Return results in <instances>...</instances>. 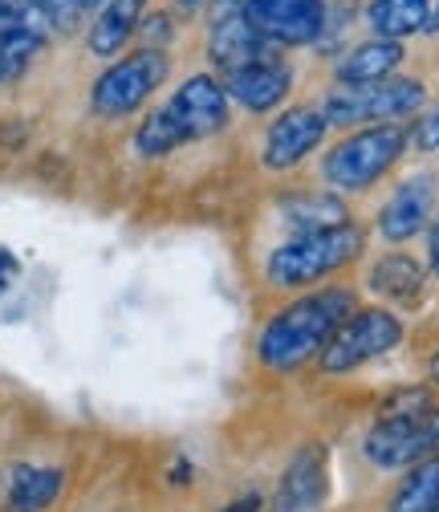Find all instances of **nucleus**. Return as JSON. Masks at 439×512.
I'll return each instance as SVG.
<instances>
[{
    "instance_id": "obj_14",
    "label": "nucleus",
    "mask_w": 439,
    "mask_h": 512,
    "mask_svg": "<svg viewBox=\"0 0 439 512\" xmlns=\"http://www.w3.org/2000/svg\"><path fill=\"white\" fill-rule=\"evenodd\" d=\"M293 86V70L285 66V61L277 57H257V61H248L244 70H232L224 74V90H228V102H240L248 114H265L273 106L285 102Z\"/></svg>"
},
{
    "instance_id": "obj_9",
    "label": "nucleus",
    "mask_w": 439,
    "mask_h": 512,
    "mask_svg": "<svg viewBox=\"0 0 439 512\" xmlns=\"http://www.w3.org/2000/svg\"><path fill=\"white\" fill-rule=\"evenodd\" d=\"M326 131H330V122H326L322 106H313V102L289 106L269 122L265 143H261V163L269 171H293L322 147Z\"/></svg>"
},
{
    "instance_id": "obj_1",
    "label": "nucleus",
    "mask_w": 439,
    "mask_h": 512,
    "mask_svg": "<svg viewBox=\"0 0 439 512\" xmlns=\"http://www.w3.org/2000/svg\"><path fill=\"white\" fill-rule=\"evenodd\" d=\"M358 309L354 289L342 285H326V289H313L301 293L297 301L281 305L261 338H257V362L269 374H293L305 362L322 358V350L330 346V338L342 330V322Z\"/></svg>"
},
{
    "instance_id": "obj_29",
    "label": "nucleus",
    "mask_w": 439,
    "mask_h": 512,
    "mask_svg": "<svg viewBox=\"0 0 439 512\" xmlns=\"http://www.w3.org/2000/svg\"><path fill=\"white\" fill-rule=\"evenodd\" d=\"M431 382H435V387H439V354L431 358Z\"/></svg>"
},
{
    "instance_id": "obj_27",
    "label": "nucleus",
    "mask_w": 439,
    "mask_h": 512,
    "mask_svg": "<svg viewBox=\"0 0 439 512\" xmlns=\"http://www.w3.org/2000/svg\"><path fill=\"white\" fill-rule=\"evenodd\" d=\"M261 508H265V500H261V496L253 492V496H244V500H236V504H232L228 512H261Z\"/></svg>"
},
{
    "instance_id": "obj_22",
    "label": "nucleus",
    "mask_w": 439,
    "mask_h": 512,
    "mask_svg": "<svg viewBox=\"0 0 439 512\" xmlns=\"http://www.w3.org/2000/svg\"><path fill=\"white\" fill-rule=\"evenodd\" d=\"M439 504V456L407 468V476L395 484L387 512H431Z\"/></svg>"
},
{
    "instance_id": "obj_15",
    "label": "nucleus",
    "mask_w": 439,
    "mask_h": 512,
    "mask_svg": "<svg viewBox=\"0 0 439 512\" xmlns=\"http://www.w3.org/2000/svg\"><path fill=\"white\" fill-rule=\"evenodd\" d=\"M431 208H435V175L431 171H419L411 179H403L395 187V196L383 204L379 212V236L391 240V244H403L411 236H419L431 220Z\"/></svg>"
},
{
    "instance_id": "obj_21",
    "label": "nucleus",
    "mask_w": 439,
    "mask_h": 512,
    "mask_svg": "<svg viewBox=\"0 0 439 512\" xmlns=\"http://www.w3.org/2000/svg\"><path fill=\"white\" fill-rule=\"evenodd\" d=\"M423 281H427V269L407 252H387L366 277V285L379 297H387V301H415Z\"/></svg>"
},
{
    "instance_id": "obj_24",
    "label": "nucleus",
    "mask_w": 439,
    "mask_h": 512,
    "mask_svg": "<svg viewBox=\"0 0 439 512\" xmlns=\"http://www.w3.org/2000/svg\"><path fill=\"white\" fill-rule=\"evenodd\" d=\"M411 143L419 147V151H439V106L423 118V122H415V135H411Z\"/></svg>"
},
{
    "instance_id": "obj_17",
    "label": "nucleus",
    "mask_w": 439,
    "mask_h": 512,
    "mask_svg": "<svg viewBox=\"0 0 439 512\" xmlns=\"http://www.w3.org/2000/svg\"><path fill=\"white\" fill-rule=\"evenodd\" d=\"M66 488V472L49 464H17L9 476V512H49Z\"/></svg>"
},
{
    "instance_id": "obj_25",
    "label": "nucleus",
    "mask_w": 439,
    "mask_h": 512,
    "mask_svg": "<svg viewBox=\"0 0 439 512\" xmlns=\"http://www.w3.org/2000/svg\"><path fill=\"white\" fill-rule=\"evenodd\" d=\"M21 273V265H17V256L9 252V248H0V297L9 293V285H13V277Z\"/></svg>"
},
{
    "instance_id": "obj_5",
    "label": "nucleus",
    "mask_w": 439,
    "mask_h": 512,
    "mask_svg": "<svg viewBox=\"0 0 439 512\" xmlns=\"http://www.w3.org/2000/svg\"><path fill=\"white\" fill-rule=\"evenodd\" d=\"M362 456L379 472L415 468L439 456V407H419L407 415H383L362 439Z\"/></svg>"
},
{
    "instance_id": "obj_23",
    "label": "nucleus",
    "mask_w": 439,
    "mask_h": 512,
    "mask_svg": "<svg viewBox=\"0 0 439 512\" xmlns=\"http://www.w3.org/2000/svg\"><path fill=\"white\" fill-rule=\"evenodd\" d=\"M33 5L49 21V29H74L86 17V9H94L90 0H33Z\"/></svg>"
},
{
    "instance_id": "obj_31",
    "label": "nucleus",
    "mask_w": 439,
    "mask_h": 512,
    "mask_svg": "<svg viewBox=\"0 0 439 512\" xmlns=\"http://www.w3.org/2000/svg\"><path fill=\"white\" fill-rule=\"evenodd\" d=\"M90 5H106V0H90Z\"/></svg>"
},
{
    "instance_id": "obj_11",
    "label": "nucleus",
    "mask_w": 439,
    "mask_h": 512,
    "mask_svg": "<svg viewBox=\"0 0 439 512\" xmlns=\"http://www.w3.org/2000/svg\"><path fill=\"white\" fill-rule=\"evenodd\" d=\"M49 21L33 0H0V82H13L45 49Z\"/></svg>"
},
{
    "instance_id": "obj_20",
    "label": "nucleus",
    "mask_w": 439,
    "mask_h": 512,
    "mask_svg": "<svg viewBox=\"0 0 439 512\" xmlns=\"http://www.w3.org/2000/svg\"><path fill=\"white\" fill-rule=\"evenodd\" d=\"M281 216L285 224L293 228V236L301 232H322V228H338L350 220L346 204L338 191H305V196H289L281 204Z\"/></svg>"
},
{
    "instance_id": "obj_2",
    "label": "nucleus",
    "mask_w": 439,
    "mask_h": 512,
    "mask_svg": "<svg viewBox=\"0 0 439 512\" xmlns=\"http://www.w3.org/2000/svg\"><path fill=\"white\" fill-rule=\"evenodd\" d=\"M228 126V90L212 74H192L135 131V155L163 159L183 143L212 139Z\"/></svg>"
},
{
    "instance_id": "obj_8",
    "label": "nucleus",
    "mask_w": 439,
    "mask_h": 512,
    "mask_svg": "<svg viewBox=\"0 0 439 512\" xmlns=\"http://www.w3.org/2000/svg\"><path fill=\"white\" fill-rule=\"evenodd\" d=\"M403 342V322L391 309H354L342 330L330 338V346L322 350L318 366L322 374H350L374 358L391 354Z\"/></svg>"
},
{
    "instance_id": "obj_12",
    "label": "nucleus",
    "mask_w": 439,
    "mask_h": 512,
    "mask_svg": "<svg viewBox=\"0 0 439 512\" xmlns=\"http://www.w3.org/2000/svg\"><path fill=\"white\" fill-rule=\"evenodd\" d=\"M257 33L277 45H309L326 29V0H248Z\"/></svg>"
},
{
    "instance_id": "obj_32",
    "label": "nucleus",
    "mask_w": 439,
    "mask_h": 512,
    "mask_svg": "<svg viewBox=\"0 0 439 512\" xmlns=\"http://www.w3.org/2000/svg\"><path fill=\"white\" fill-rule=\"evenodd\" d=\"M431 512H439V504H435V508H431Z\"/></svg>"
},
{
    "instance_id": "obj_28",
    "label": "nucleus",
    "mask_w": 439,
    "mask_h": 512,
    "mask_svg": "<svg viewBox=\"0 0 439 512\" xmlns=\"http://www.w3.org/2000/svg\"><path fill=\"white\" fill-rule=\"evenodd\" d=\"M200 5H204V0H179V9H183V13H192V9H200Z\"/></svg>"
},
{
    "instance_id": "obj_7",
    "label": "nucleus",
    "mask_w": 439,
    "mask_h": 512,
    "mask_svg": "<svg viewBox=\"0 0 439 512\" xmlns=\"http://www.w3.org/2000/svg\"><path fill=\"white\" fill-rule=\"evenodd\" d=\"M427 86L415 78H383V82H366V86H338L326 94L322 114L330 126H362V122H391L407 118L423 106Z\"/></svg>"
},
{
    "instance_id": "obj_10",
    "label": "nucleus",
    "mask_w": 439,
    "mask_h": 512,
    "mask_svg": "<svg viewBox=\"0 0 439 512\" xmlns=\"http://www.w3.org/2000/svg\"><path fill=\"white\" fill-rule=\"evenodd\" d=\"M265 37L257 33L253 17H248V0H212L208 17V57L212 66L232 74L244 70L248 61L265 57Z\"/></svg>"
},
{
    "instance_id": "obj_16",
    "label": "nucleus",
    "mask_w": 439,
    "mask_h": 512,
    "mask_svg": "<svg viewBox=\"0 0 439 512\" xmlns=\"http://www.w3.org/2000/svg\"><path fill=\"white\" fill-rule=\"evenodd\" d=\"M399 61H403V45L399 41H383V37H374V41H362L354 45L342 61H338V86H366V82H383L399 70Z\"/></svg>"
},
{
    "instance_id": "obj_6",
    "label": "nucleus",
    "mask_w": 439,
    "mask_h": 512,
    "mask_svg": "<svg viewBox=\"0 0 439 512\" xmlns=\"http://www.w3.org/2000/svg\"><path fill=\"white\" fill-rule=\"evenodd\" d=\"M171 74V57L155 45L131 53V57H118L114 66H106L90 90V110L98 118H127L135 114Z\"/></svg>"
},
{
    "instance_id": "obj_30",
    "label": "nucleus",
    "mask_w": 439,
    "mask_h": 512,
    "mask_svg": "<svg viewBox=\"0 0 439 512\" xmlns=\"http://www.w3.org/2000/svg\"><path fill=\"white\" fill-rule=\"evenodd\" d=\"M431 29H435V33H439V9H435V17H431Z\"/></svg>"
},
{
    "instance_id": "obj_3",
    "label": "nucleus",
    "mask_w": 439,
    "mask_h": 512,
    "mask_svg": "<svg viewBox=\"0 0 439 512\" xmlns=\"http://www.w3.org/2000/svg\"><path fill=\"white\" fill-rule=\"evenodd\" d=\"M366 248V236L354 220L322 232H301L285 244H277L265 261V281L273 289H309L358 261V252Z\"/></svg>"
},
{
    "instance_id": "obj_18",
    "label": "nucleus",
    "mask_w": 439,
    "mask_h": 512,
    "mask_svg": "<svg viewBox=\"0 0 439 512\" xmlns=\"http://www.w3.org/2000/svg\"><path fill=\"white\" fill-rule=\"evenodd\" d=\"M143 5H147V0H106L102 13L90 25V37H86L90 53L94 57H114L122 45H127L139 33Z\"/></svg>"
},
{
    "instance_id": "obj_26",
    "label": "nucleus",
    "mask_w": 439,
    "mask_h": 512,
    "mask_svg": "<svg viewBox=\"0 0 439 512\" xmlns=\"http://www.w3.org/2000/svg\"><path fill=\"white\" fill-rule=\"evenodd\" d=\"M427 265H431V273L439 277V220L431 224V236H427Z\"/></svg>"
},
{
    "instance_id": "obj_4",
    "label": "nucleus",
    "mask_w": 439,
    "mask_h": 512,
    "mask_svg": "<svg viewBox=\"0 0 439 512\" xmlns=\"http://www.w3.org/2000/svg\"><path fill=\"white\" fill-rule=\"evenodd\" d=\"M407 139H411L407 126H399V122L362 126V131H354L330 147V155L322 159V175L338 196H346V191H366L403 159Z\"/></svg>"
},
{
    "instance_id": "obj_13",
    "label": "nucleus",
    "mask_w": 439,
    "mask_h": 512,
    "mask_svg": "<svg viewBox=\"0 0 439 512\" xmlns=\"http://www.w3.org/2000/svg\"><path fill=\"white\" fill-rule=\"evenodd\" d=\"M330 496V468H326V447L305 443L301 452L285 464L273 496V512H322Z\"/></svg>"
},
{
    "instance_id": "obj_19",
    "label": "nucleus",
    "mask_w": 439,
    "mask_h": 512,
    "mask_svg": "<svg viewBox=\"0 0 439 512\" xmlns=\"http://www.w3.org/2000/svg\"><path fill=\"white\" fill-rule=\"evenodd\" d=\"M366 25L383 41H403L431 25V0H370Z\"/></svg>"
}]
</instances>
